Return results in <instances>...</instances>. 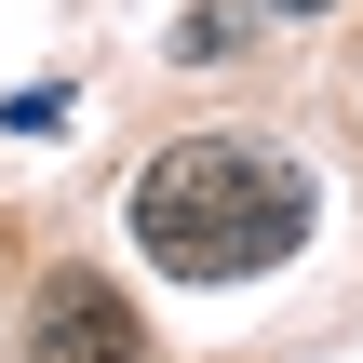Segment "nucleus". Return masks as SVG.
<instances>
[{"label":"nucleus","mask_w":363,"mask_h":363,"mask_svg":"<svg viewBox=\"0 0 363 363\" xmlns=\"http://www.w3.org/2000/svg\"><path fill=\"white\" fill-rule=\"evenodd\" d=\"M310 216H323L310 175L283 148H242V135H189V148H162L135 175V242L175 283H256V269H283L310 242Z\"/></svg>","instance_id":"obj_1"},{"label":"nucleus","mask_w":363,"mask_h":363,"mask_svg":"<svg viewBox=\"0 0 363 363\" xmlns=\"http://www.w3.org/2000/svg\"><path fill=\"white\" fill-rule=\"evenodd\" d=\"M283 13H337V0H283Z\"/></svg>","instance_id":"obj_3"},{"label":"nucleus","mask_w":363,"mask_h":363,"mask_svg":"<svg viewBox=\"0 0 363 363\" xmlns=\"http://www.w3.org/2000/svg\"><path fill=\"white\" fill-rule=\"evenodd\" d=\"M27 363H148V323H135L94 269H54L40 310H27Z\"/></svg>","instance_id":"obj_2"}]
</instances>
